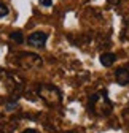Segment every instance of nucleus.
<instances>
[{
  "label": "nucleus",
  "instance_id": "9b49d317",
  "mask_svg": "<svg viewBox=\"0 0 129 133\" xmlns=\"http://www.w3.org/2000/svg\"><path fill=\"white\" fill-rule=\"evenodd\" d=\"M22 133H40L38 130H34V128H27V130H24Z\"/></svg>",
  "mask_w": 129,
  "mask_h": 133
},
{
  "label": "nucleus",
  "instance_id": "f03ea898",
  "mask_svg": "<svg viewBox=\"0 0 129 133\" xmlns=\"http://www.w3.org/2000/svg\"><path fill=\"white\" fill-rule=\"evenodd\" d=\"M38 97L48 106H59L62 102L61 90L53 84H40L38 86Z\"/></svg>",
  "mask_w": 129,
  "mask_h": 133
},
{
  "label": "nucleus",
  "instance_id": "9d476101",
  "mask_svg": "<svg viewBox=\"0 0 129 133\" xmlns=\"http://www.w3.org/2000/svg\"><path fill=\"white\" fill-rule=\"evenodd\" d=\"M40 5H42V6H51V5H53V2H51V0H42Z\"/></svg>",
  "mask_w": 129,
  "mask_h": 133
},
{
  "label": "nucleus",
  "instance_id": "1a4fd4ad",
  "mask_svg": "<svg viewBox=\"0 0 129 133\" xmlns=\"http://www.w3.org/2000/svg\"><path fill=\"white\" fill-rule=\"evenodd\" d=\"M16 109V102H8L7 103V111H14Z\"/></svg>",
  "mask_w": 129,
  "mask_h": 133
},
{
  "label": "nucleus",
  "instance_id": "6e6552de",
  "mask_svg": "<svg viewBox=\"0 0 129 133\" xmlns=\"http://www.w3.org/2000/svg\"><path fill=\"white\" fill-rule=\"evenodd\" d=\"M10 13V10H8V6L5 5V3H2L0 2V18H5V16Z\"/></svg>",
  "mask_w": 129,
  "mask_h": 133
},
{
  "label": "nucleus",
  "instance_id": "7ed1b4c3",
  "mask_svg": "<svg viewBox=\"0 0 129 133\" xmlns=\"http://www.w3.org/2000/svg\"><path fill=\"white\" fill-rule=\"evenodd\" d=\"M18 63L26 70H34L42 66V59L38 54H34V52H21L18 56Z\"/></svg>",
  "mask_w": 129,
  "mask_h": 133
},
{
  "label": "nucleus",
  "instance_id": "f8f14e48",
  "mask_svg": "<svg viewBox=\"0 0 129 133\" xmlns=\"http://www.w3.org/2000/svg\"><path fill=\"white\" fill-rule=\"evenodd\" d=\"M108 3H112V5H118L120 3V0H107Z\"/></svg>",
  "mask_w": 129,
  "mask_h": 133
},
{
  "label": "nucleus",
  "instance_id": "423d86ee",
  "mask_svg": "<svg viewBox=\"0 0 129 133\" xmlns=\"http://www.w3.org/2000/svg\"><path fill=\"white\" fill-rule=\"evenodd\" d=\"M99 59H101V63L104 66H112V65L116 62V56L113 52H104Z\"/></svg>",
  "mask_w": 129,
  "mask_h": 133
},
{
  "label": "nucleus",
  "instance_id": "39448f33",
  "mask_svg": "<svg viewBox=\"0 0 129 133\" xmlns=\"http://www.w3.org/2000/svg\"><path fill=\"white\" fill-rule=\"evenodd\" d=\"M115 79L120 86H127L129 84V66H121L115 71Z\"/></svg>",
  "mask_w": 129,
  "mask_h": 133
},
{
  "label": "nucleus",
  "instance_id": "f257e3e1",
  "mask_svg": "<svg viewBox=\"0 0 129 133\" xmlns=\"http://www.w3.org/2000/svg\"><path fill=\"white\" fill-rule=\"evenodd\" d=\"M89 111L94 112L96 116H101V117H105L113 111V105L108 100V95L105 90L96 92L89 97Z\"/></svg>",
  "mask_w": 129,
  "mask_h": 133
},
{
  "label": "nucleus",
  "instance_id": "20e7f679",
  "mask_svg": "<svg viewBox=\"0 0 129 133\" xmlns=\"http://www.w3.org/2000/svg\"><path fill=\"white\" fill-rule=\"evenodd\" d=\"M48 40V33L46 32H34V33H30L29 38H27V43L30 46H34V48H45V43Z\"/></svg>",
  "mask_w": 129,
  "mask_h": 133
},
{
  "label": "nucleus",
  "instance_id": "0eeeda50",
  "mask_svg": "<svg viewBox=\"0 0 129 133\" xmlns=\"http://www.w3.org/2000/svg\"><path fill=\"white\" fill-rule=\"evenodd\" d=\"M10 40H11V41H14V43H18V44H21V43L24 41V35H22V32H19V30L11 32V33H10Z\"/></svg>",
  "mask_w": 129,
  "mask_h": 133
}]
</instances>
